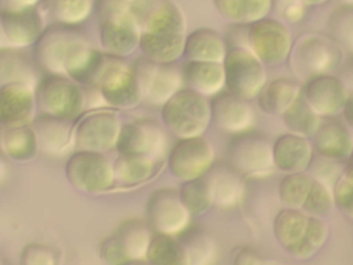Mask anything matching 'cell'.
<instances>
[{"instance_id": "6da1fadb", "label": "cell", "mask_w": 353, "mask_h": 265, "mask_svg": "<svg viewBox=\"0 0 353 265\" xmlns=\"http://www.w3.org/2000/svg\"><path fill=\"white\" fill-rule=\"evenodd\" d=\"M98 32L105 52L125 58L139 44L141 26L125 0H94Z\"/></svg>"}, {"instance_id": "7a4b0ae2", "label": "cell", "mask_w": 353, "mask_h": 265, "mask_svg": "<svg viewBox=\"0 0 353 265\" xmlns=\"http://www.w3.org/2000/svg\"><path fill=\"white\" fill-rule=\"evenodd\" d=\"M88 87L98 90L105 105L114 109H131L142 102L132 65L123 57L102 52Z\"/></svg>"}, {"instance_id": "3957f363", "label": "cell", "mask_w": 353, "mask_h": 265, "mask_svg": "<svg viewBox=\"0 0 353 265\" xmlns=\"http://www.w3.org/2000/svg\"><path fill=\"white\" fill-rule=\"evenodd\" d=\"M160 116L176 138L201 137L211 124V104L207 97L183 87L161 106Z\"/></svg>"}, {"instance_id": "277c9868", "label": "cell", "mask_w": 353, "mask_h": 265, "mask_svg": "<svg viewBox=\"0 0 353 265\" xmlns=\"http://www.w3.org/2000/svg\"><path fill=\"white\" fill-rule=\"evenodd\" d=\"M36 106L39 113L74 120L87 106L85 87L65 75L47 73L36 87Z\"/></svg>"}, {"instance_id": "5b68a950", "label": "cell", "mask_w": 353, "mask_h": 265, "mask_svg": "<svg viewBox=\"0 0 353 265\" xmlns=\"http://www.w3.org/2000/svg\"><path fill=\"white\" fill-rule=\"evenodd\" d=\"M272 142L268 135L254 130L230 135L226 146L228 163L243 177H266L274 168Z\"/></svg>"}, {"instance_id": "8992f818", "label": "cell", "mask_w": 353, "mask_h": 265, "mask_svg": "<svg viewBox=\"0 0 353 265\" xmlns=\"http://www.w3.org/2000/svg\"><path fill=\"white\" fill-rule=\"evenodd\" d=\"M153 233L146 221L137 218L125 219L101 242V258L109 265L146 261Z\"/></svg>"}, {"instance_id": "52a82bcc", "label": "cell", "mask_w": 353, "mask_h": 265, "mask_svg": "<svg viewBox=\"0 0 353 265\" xmlns=\"http://www.w3.org/2000/svg\"><path fill=\"white\" fill-rule=\"evenodd\" d=\"M85 41L88 39L76 26L54 23L33 44L34 62L47 73L65 75L70 57Z\"/></svg>"}, {"instance_id": "ba28073f", "label": "cell", "mask_w": 353, "mask_h": 265, "mask_svg": "<svg viewBox=\"0 0 353 265\" xmlns=\"http://www.w3.org/2000/svg\"><path fill=\"white\" fill-rule=\"evenodd\" d=\"M222 65L225 90L243 99L256 98L268 81L265 63L250 48H228Z\"/></svg>"}, {"instance_id": "9c48e42d", "label": "cell", "mask_w": 353, "mask_h": 265, "mask_svg": "<svg viewBox=\"0 0 353 265\" xmlns=\"http://www.w3.org/2000/svg\"><path fill=\"white\" fill-rule=\"evenodd\" d=\"M65 175L73 188L87 193H103L116 184L113 163L102 152H72L65 164Z\"/></svg>"}, {"instance_id": "30bf717a", "label": "cell", "mask_w": 353, "mask_h": 265, "mask_svg": "<svg viewBox=\"0 0 353 265\" xmlns=\"http://www.w3.org/2000/svg\"><path fill=\"white\" fill-rule=\"evenodd\" d=\"M123 123L113 109H91L74 123L76 150L106 152L117 146Z\"/></svg>"}, {"instance_id": "8fae6325", "label": "cell", "mask_w": 353, "mask_h": 265, "mask_svg": "<svg viewBox=\"0 0 353 265\" xmlns=\"http://www.w3.org/2000/svg\"><path fill=\"white\" fill-rule=\"evenodd\" d=\"M141 99L152 106H163L185 87L182 72L172 63H157L139 58L132 63Z\"/></svg>"}, {"instance_id": "7c38bea8", "label": "cell", "mask_w": 353, "mask_h": 265, "mask_svg": "<svg viewBox=\"0 0 353 265\" xmlns=\"http://www.w3.org/2000/svg\"><path fill=\"white\" fill-rule=\"evenodd\" d=\"M339 58L338 44L327 36L317 33H303L294 43L290 52L291 66L296 76L312 77L328 73Z\"/></svg>"}, {"instance_id": "4fadbf2b", "label": "cell", "mask_w": 353, "mask_h": 265, "mask_svg": "<svg viewBox=\"0 0 353 265\" xmlns=\"http://www.w3.org/2000/svg\"><path fill=\"white\" fill-rule=\"evenodd\" d=\"M146 222L154 233L178 236L190 224L192 214L185 207L179 189L159 188L153 190L145 206Z\"/></svg>"}, {"instance_id": "5bb4252c", "label": "cell", "mask_w": 353, "mask_h": 265, "mask_svg": "<svg viewBox=\"0 0 353 265\" xmlns=\"http://www.w3.org/2000/svg\"><path fill=\"white\" fill-rule=\"evenodd\" d=\"M170 173L182 182L203 177L215 163L212 145L201 137L176 138L170 146L167 157Z\"/></svg>"}, {"instance_id": "9a60e30c", "label": "cell", "mask_w": 353, "mask_h": 265, "mask_svg": "<svg viewBox=\"0 0 353 265\" xmlns=\"http://www.w3.org/2000/svg\"><path fill=\"white\" fill-rule=\"evenodd\" d=\"M116 149L119 153L142 156L163 163L170 148L164 128L156 120L141 119L123 126Z\"/></svg>"}, {"instance_id": "2e32d148", "label": "cell", "mask_w": 353, "mask_h": 265, "mask_svg": "<svg viewBox=\"0 0 353 265\" xmlns=\"http://www.w3.org/2000/svg\"><path fill=\"white\" fill-rule=\"evenodd\" d=\"M248 40L250 50L265 65L284 62L294 43L287 25L270 17L248 25Z\"/></svg>"}, {"instance_id": "e0dca14e", "label": "cell", "mask_w": 353, "mask_h": 265, "mask_svg": "<svg viewBox=\"0 0 353 265\" xmlns=\"http://www.w3.org/2000/svg\"><path fill=\"white\" fill-rule=\"evenodd\" d=\"M347 88L338 76L320 73L307 77L302 84V97L320 117H335L342 113Z\"/></svg>"}, {"instance_id": "ac0fdd59", "label": "cell", "mask_w": 353, "mask_h": 265, "mask_svg": "<svg viewBox=\"0 0 353 265\" xmlns=\"http://www.w3.org/2000/svg\"><path fill=\"white\" fill-rule=\"evenodd\" d=\"M309 215L299 208L283 207L273 219V235L277 243L294 258L307 259L316 251L305 242Z\"/></svg>"}, {"instance_id": "d6986e66", "label": "cell", "mask_w": 353, "mask_h": 265, "mask_svg": "<svg viewBox=\"0 0 353 265\" xmlns=\"http://www.w3.org/2000/svg\"><path fill=\"white\" fill-rule=\"evenodd\" d=\"M44 21L36 7L0 12V43L6 48H25L37 41L44 32Z\"/></svg>"}, {"instance_id": "ffe728a7", "label": "cell", "mask_w": 353, "mask_h": 265, "mask_svg": "<svg viewBox=\"0 0 353 265\" xmlns=\"http://www.w3.org/2000/svg\"><path fill=\"white\" fill-rule=\"evenodd\" d=\"M211 123L218 130L234 135L251 130L254 124V110L247 99H243L228 90L221 91L210 99Z\"/></svg>"}, {"instance_id": "44dd1931", "label": "cell", "mask_w": 353, "mask_h": 265, "mask_svg": "<svg viewBox=\"0 0 353 265\" xmlns=\"http://www.w3.org/2000/svg\"><path fill=\"white\" fill-rule=\"evenodd\" d=\"M32 127L36 132L39 150L44 155L62 157L76 150L74 120L39 113Z\"/></svg>"}, {"instance_id": "7402d4cb", "label": "cell", "mask_w": 353, "mask_h": 265, "mask_svg": "<svg viewBox=\"0 0 353 265\" xmlns=\"http://www.w3.org/2000/svg\"><path fill=\"white\" fill-rule=\"evenodd\" d=\"M36 110L34 88L17 83L0 86V124L3 127L32 124Z\"/></svg>"}, {"instance_id": "603a6c76", "label": "cell", "mask_w": 353, "mask_h": 265, "mask_svg": "<svg viewBox=\"0 0 353 265\" xmlns=\"http://www.w3.org/2000/svg\"><path fill=\"white\" fill-rule=\"evenodd\" d=\"M274 168L284 173L306 171L313 160L314 149L307 137L284 132L272 142Z\"/></svg>"}, {"instance_id": "cb8c5ba5", "label": "cell", "mask_w": 353, "mask_h": 265, "mask_svg": "<svg viewBox=\"0 0 353 265\" xmlns=\"http://www.w3.org/2000/svg\"><path fill=\"white\" fill-rule=\"evenodd\" d=\"M203 177L210 189L212 204L221 208H230L243 200V175H240L228 161H215Z\"/></svg>"}, {"instance_id": "d4e9b609", "label": "cell", "mask_w": 353, "mask_h": 265, "mask_svg": "<svg viewBox=\"0 0 353 265\" xmlns=\"http://www.w3.org/2000/svg\"><path fill=\"white\" fill-rule=\"evenodd\" d=\"M313 149L319 156L343 160L353 149V137L349 128L335 117H324L313 134Z\"/></svg>"}, {"instance_id": "484cf974", "label": "cell", "mask_w": 353, "mask_h": 265, "mask_svg": "<svg viewBox=\"0 0 353 265\" xmlns=\"http://www.w3.org/2000/svg\"><path fill=\"white\" fill-rule=\"evenodd\" d=\"M181 72L185 87L207 98L225 90V72L221 62L186 61Z\"/></svg>"}, {"instance_id": "4316f807", "label": "cell", "mask_w": 353, "mask_h": 265, "mask_svg": "<svg viewBox=\"0 0 353 265\" xmlns=\"http://www.w3.org/2000/svg\"><path fill=\"white\" fill-rule=\"evenodd\" d=\"M302 95V86L288 77L268 80L256 95L258 108L270 116H283L284 112Z\"/></svg>"}, {"instance_id": "83f0119b", "label": "cell", "mask_w": 353, "mask_h": 265, "mask_svg": "<svg viewBox=\"0 0 353 265\" xmlns=\"http://www.w3.org/2000/svg\"><path fill=\"white\" fill-rule=\"evenodd\" d=\"M185 37L176 32H141L138 47L153 62L174 63L183 55Z\"/></svg>"}, {"instance_id": "f1b7e54d", "label": "cell", "mask_w": 353, "mask_h": 265, "mask_svg": "<svg viewBox=\"0 0 353 265\" xmlns=\"http://www.w3.org/2000/svg\"><path fill=\"white\" fill-rule=\"evenodd\" d=\"M228 51L225 39L211 28H199L185 37L183 57L186 61L223 62Z\"/></svg>"}, {"instance_id": "f546056e", "label": "cell", "mask_w": 353, "mask_h": 265, "mask_svg": "<svg viewBox=\"0 0 353 265\" xmlns=\"http://www.w3.org/2000/svg\"><path fill=\"white\" fill-rule=\"evenodd\" d=\"M186 265H214L218 258V243L215 237L201 226H188L179 233Z\"/></svg>"}, {"instance_id": "4dcf8cb0", "label": "cell", "mask_w": 353, "mask_h": 265, "mask_svg": "<svg viewBox=\"0 0 353 265\" xmlns=\"http://www.w3.org/2000/svg\"><path fill=\"white\" fill-rule=\"evenodd\" d=\"M37 81L34 65L22 50H0V86L17 83L34 88Z\"/></svg>"}, {"instance_id": "1f68e13d", "label": "cell", "mask_w": 353, "mask_h": 265, "mask_svg": "<svg viewBox=\"0 0 353 265\" xmlns=\"http://www.w3.org/2000/svg\"><path fill=\"white\" fill-rule=\"evenodd\" d=\"M159 166V161L148 157L119 153L113 161L116 182L127 186L139 185L150 179L157 173Z\"/></svg>"}, {"instance_id": "d6a6232c", "label": "cell", "mask_w": 353, "mask_h": 265, "mask_svg": "<svg viewBox=\"0 0 353 265\" xmlns=\"http://www.w3.org/2000/svg\"><path fill=\"white\" fill-rule=\"evenodd\" d=\"M1 146L8 157L18 161L30 160L39 152L37 138L32 124L4 127L1 134Z\"/></svg>"}, {"instance_id": "836d02e7", "label": "cell", "mask_w": 353, "mask_h": 265, "mask_svg": "<svg viewBox=\"0 0 353 265\" xmlns=\"http://www.w3.org/2000/svg\"><path fill=\"white\" fill-rule=\"evenodd\" d=\"M283 124L288 132L302 137H310L319 128L323 117H320L301 95L281 116Z\"/></svg>"}, {"instance_id": "e575fe53", "label": "cell", "mask_w": 353, "mask_h": 265, "mask_svg": "<svg viewBox=\"0 0 353 265\" xmlns=\"http://www.w3.org/2000/svg\"><path fill=\"white\" fill-rule=\"evenodd\" d=\"M312 182L313 178L306 174V171L284 174L277 186V195L281 204L287 208L302 210Z\"/></svg>"}, {"instance_id": "d590c367", "label": "cell", "mask_w": 353, "mask_h": 265, "mask_svg": "<svg viewBox=\"0 0 353 265\" xmlns=\"http://www.w3.org/2000/svg\"><path fill=\"white\" fill-rule=\"evenodd\" d=\"M146 261L150 265H186L178 237L163 233H153Z\"/></svg>"}, {"instance_id": "8d00e7d4", "label": "cell", "mask_w": 353, "mask_h": 265, "mask_svg": "<svg viewBox=\"0 0 353 265\" xmlns=\"http://www.w3.org/2000/svg\"><path fill=\"white\" fill-rule=\"evenodd\" d=\"M47 6L57 23L76 26L90 17L94 0H47Z\"/></svg>"}, {"instance_id": "74e56055", "label": "cell", "mask_w": 353, "mask_h": 265, "mask_svg": "<svg viewBox=\"0 0 353 265\" xmlns=\"http://www.w3.org/2000/svg\"><path fill=\"white\" fill-rule=\"evenodd\" d=\"M328 36L353 55V6H341L332 11L327 22Z\"/></svg>"}, {"instance_id": "f35d334b", "label": "cell", "mask_w": 353, "mask_h": 265, "mask_svg": "<svg viewBox=\"0 0 353 265\" xmlns=\"http://www.w3.org/2000/svg\"><path fill=\"white\" fill-rule=\"evenodd\" d=\"M179 195L185 207L192 215L204 214L212 206L210 189L204 177L182 182Z\"/></svg>"}, {"instance_id": "ab89813d", "label": "cell", "mask_w": 353, "mask_h": 265, "mask_svg": "<svg viewBox=\"0 0 353 265\" xmlns=\"http://www.w3.org/2000/svg\"><path fill=\"white\" fill-rule=\"evenodd\" d=\"M332 206H335L332 188L319 179H313L302 210L310 217L321 218L330 213Z\"/></svg>"}, {"instance_id": "60d3db41", "label": "cell", "mask_w": 353, "mask_h": 265, "mask_svg": "<svg viewBox=\"0 0 353 265\" xmlns=\"http://www.w3.org/2000/svg\"><path fill=\"white\" fill-rule=\"evenodd\" d=\"M335 207L353 221V161L347 160L341 177L332 186Z\"/></svg>"}, {"instance_id": "b9f144b4", "label": "cell", "mask_w": 353, "mask_h": 265, "mask_svg": "<svg viewBox=\"0 0 353 265\" xmlns=\"http://www.w3.org/2000/svg\"><path fill=\"white\" fill-rule=\"evenodd\" d=\"M19 265H58V254L52 247L33 242L22 248Z\"/></svg>"}, {"instance_id": "7bdbcfd3", "label": "cell", "mask_w": 353, "mask_h": 265, "mask_svg": "<svg viewBox=\"0 0 353 265\" xmlns=\"http://www.w3.org/2000/svg\"><path fill=\"white\" fill-rule=\"evenodd\" d=\"M309 170H310L309 175L313 179H319L332 188L334 184L336 182V179L341 177L343 167L342 168L339 167L338 160H332V159H327V157L316 155V156H313Z\"/></svg>"}, {"instance_id": "ee69618b", "label": "cell", "mask_w": 353, "mask_h": 265, "mask_svg": "<svg viewBox=\"0 0 353 265\" xmlns=\"http://www.w3.org/2000/svg\"><path fill=\"white\" fill-rule=\"evenodd\" d=\"M273 8V0H243L241 22L254 23L269 15Z\"/></svg>"}, {"instance_id": "f6af8a7d", "label": "cell", "mask_w": 353, "mask_h": 265, "mask_svg": "<svg viewBox=\"0 0 353 265\" xmlns=\"http://www.w3.org/2000/svg\"><path fill=\"white\" fill-rule=\"evenodd\" d=\"M328 225L327 222L320 218V217H310L309 215V222H307V229H306V237L305 242L317 253L324 243L328 239Z\"/></svg>"}, {"instance_id": "bcb514c9", "label": "cell", "mask_w": 353, "mask_h": 265, "mask_svg": "<svg viewBox=\"0 0 353 265\" xmlns=\"http://www.w3.org/2000/svg\"><path fill=\"white\" fill-rule=\"evenodd\" d=\"M274 7L284 21L295 23L305 14V3L302 0H273Z\"/></svg>"}, {"instance_id": "7dc6e473", "label": "cell", "mask_w": 353, "mask_h": 265, "mask_svg": "<svg viewBox=\"0 0 353 265\" xmlns=\"http://www.w3.org/2000/svg\"><path fill=\"white\" fill-rule=\"evenodd\" d=\"M232 265H265V261L255 248L244 244L233 250Z\"/></svg>"}, {"instance_id": "c3c4849f", "label": "cell", "mask_w": 353, "mask_h": 265, "mask_svg": "<svg viewBox=\"0 0 353 265\" xmlns=\"http://www.w3.org/2000/svg\"><path fill=\"white\" fill-rule=\"evenodd\" d=\"M218 12L226 19L234 22H241V7L243 0H214Z\"/></svg>"}, {"instance_id": "681fc988", "label": "cell", "mask_w": 353, "mask_h": 265, "mask_svg": "<svg viewBox=\"0 0 353 265\" xmlns=\"http://www.w3.org/2000/svg\"><path fill=\"white\" fill-rule=\"evenodd\" d=\"M40 0H0V12L33 8Z\"/></svg>"}, {"instance_id": "f907efd6", "label": "cell", "mask_w": 353, "mask_h": 265, "mask_svg": "<svg viewBox=\"0 0 353 265\" xmlns=\"http://www.w3.org/2000/svg\"><path fill=\"white\" fill-rule=\"evenodd\" d=\"M339 79H341V81L343 83V86H345L346 88H349L350 91H353V55H352V58L342 66Z\"/></svg>"}, {"instance_id": "816d5d0a", "label": "cell", "mask_w": 353, "mask_h": 265, "mask_svg": "<svg viewBox=\"0 0 353 265\" xmlns=\"http://www.w3.org/2000/svg\"><path fill=\"white\" fill-rule=\"evenodd\" d=\"M342 115H343V119H345V121L347 123V126H349L350 128H353V91H350V92L347 94L345 106H343V109H342Z\"/></svg>"}, {"instance_id": "f5cc1de1", "label": "cell", "mask_w": 353, "mask_h": 265, "mask_svg": "<svg viewBox=\"0 0 353 265\" xmlns=\"http://www.w3.org/2000/svg\"><path fill=\"white\" fill-rule=\"evenodd\" d=\"M303 3H305V6L306 4H309V6H316V4H321V3H325L327 0H302Z\"/></svg>"}, {"instance_id": "db71d44e", "label": "cell", "mask_w": 353, "mask_h": 265, "mask_svg": "<svg viewBox=\"0 0 353 265\" xmlns=\"http://www.w3.org/2000/svg\"><path fill=\"white\" fill-rule=\"evenodd\" d=\"M120 265H150V264L145 262V261H128V262H124Z\"/></svg>"}, {"instance_id": "11a10c76", "label": "cell", "mask_w": 353, "mask_h": 265, "mask_svg": "<svg viewBox=\"0 0 353 265\" xmlns=\"http://www.w3.org/2000/svg\"><path fill=\"white\" fill-rule=\"evenodd\" d=\"M341 6H353V0H339Z\"/></svg>"}, {"instance_id": "9f6ffc18", "label": "cell", "mask_w": 353, "mask_h": 265, "mask_svg": "<svg viewBox=\"0 0 353 265\" xmlns=\"http://www.w3.org/2000/svg\"><path fill=\"white\" fill-rule=\"evenodd\" d=\"M0 265H6V262H4L3 257H1V254H0Z\"/></svg>"}, {"instance_id": "6f0895ef", "label": "cell", "mask_w": 353, "mask_h": 265, "mask_svg": "<svg viewBox=\"0 0 353 265\" xmlns=\"http://www.w3.org/2000/svg\"><path fill=\"white\" fill-rule=\"evenodd\" d=\"M349 160H353V149H352V153H350V157H349Z\"/></svg>"}, {"instance_id": "680465c9", "label": "cell", "mask_w": 353, "mask_h": 265, "mask_svg": "<svg viewBox=\"0 0 353 265\" xmlns=\"http://www.w3.org/2000/svg\"><path fill=\"white\" fill-rule=\"evenodd\" d=\"M125 1H128L130 4H132V3H134V0H125Z\"/></svg>"}]
</instances>
